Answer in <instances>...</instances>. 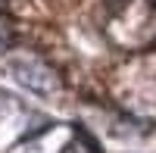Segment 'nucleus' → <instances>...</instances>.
Listing matches in <instances>:
<instances>
[{
	"label": "nucleus",
	"instance_id": "f03ea898",
	"mask_svg": "<svg viewBox=\"0 0 156 153\" xmlns=\"http://www.w3.org/2000/svg\"><path fill=\"white\" fill-rule=\"evenodd\" d=\"M6 44H9V34H6V28H0V50H6Z\"/></svg>",
	"mask_w": 156,
	"mask_h": 153
},
{
	"label": "nucleus",
	"instance_id": "7ed1b4c3",
	"mask_svg": "<svg viewBox=\"0 0 156 153\" xmlns=\"http://www.w3.org/2000/svg\"><path fill=\"white\" fill-rule=\"evenodd\" d=\"M0 6H3V0H0Z\"/></svg>",
	"mask_w": 156,
	"mask_h": 153
},
{
	"label": "nucleus",
	"instance_id": "f257e3e1",
	"mask_svg": "<svg viewBox=\"0 0 156 153\" xmlns=\"http://www.w3.org/2000/svg\"><path fill=\"white\" fill-rule=\"evenodd\" d=\"M12 75H16V81L22 87H28V91L41 94V97H50V94L59 91V78L53 75V69H50L47 62L34 59V56L12 59Z\"/></svg>",
	"mask_w": 156,
	"mask_h": 153
}]
</instances>
